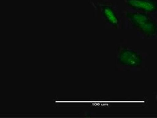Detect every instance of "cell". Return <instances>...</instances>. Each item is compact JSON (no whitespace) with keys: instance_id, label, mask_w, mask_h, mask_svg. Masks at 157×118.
<instances>
[{"instance_id":"cell-4","label":"cell","mask_w":157,"mask_h":118,"mask_svg":"<svg viewBox=\"0 0 157 118\" xmlns=\"http://www.w3.org/2000/svg\"><path fill=\"white\" fill-rule=\"evenodd\" d=\"M129 9L140 12L154 14L157 11L156 0H125Z\"/></svg>"},{"instance_id":"cell-1","label":"cell","mask_w":157,"mask_h":118,"mask_svg":"<svg viewBox=\"0 0 157 118\" xmlns=\"http://www.w3.org/2000/svg\"><path fill=\"white\" fill-rule=\"evenodd\" d=\"M122 20L130 28L135 29L146 39H155L156 37L157 24L153 14L136 11L130 9H124L122 11Z\"/></svg>"},{"instance_id":"cell-3","label":"cell","mask_w":157,"mask_h":118,"mask_svg":"<svg viewBox=\"0 0 157 118\" xmlns=\"http://www.w3.org/2000/svg\"><path fill=\"white\" fill-rule=\"evenodd\" d=\"M90 3L97 19L103 21L109 28H121L122 13L113 0H91Z\"/></svg>"},{"instance_id":"cell-2","label":"cell","mask_w":157,"mask_h":118,"mask_svg":"<svg viewBox=\"0 0 157 118\" xmlns=\"http://www.w3.org/2000/svg\"><path fill=\"white\" fill-rule=\"evenodd\" d=\"M147 61V53L120 40L117 45V65L123 70L137 71L144 68Z\"/></svg>"}]
</instances>
